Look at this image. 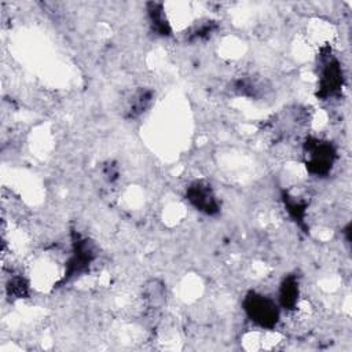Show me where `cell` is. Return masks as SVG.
Masks as SVG:
<instances>
[{
	"label": "cell",
	"mask_w": 352,
	"mask_h": 352,
	"mask_svg": "<svg viewBox=\"0 0 352 352\" xmlns=\"http://www.w3.org/2000/svg\"><path fill=\"white\" fill-rule=\"evenodd\" d=\"M146 11H147V18H148L151 30L155 32V34L162 37H168L172 34V28L165 14V8L162 3L150 1L146 4Z\"/></svg>",
	"instance_id": "ba28073f"
},
{
	"label": "cell",
	"mask_w": 352,
	"mask_h": 352,
	"mask_svg": "<svg viewBox=\"0 0 352 352\" xmlns=\"http://www.w3.org/2000/svg\"><path fill=\"white\" fill-rule=\"evenodd\" d=\"M72 253L66 261L65 272L59 285H65L76 276H80L89 271V267L98 257V248L88 236L81 235L77 231H72Z\"/></svg>",
	"instance_id": "7a4b0ae2"
},
{
	"label": "cell",
	"mask_w": 352,
	"mask_h": 352,
	"mask_svg": "<svg viewBox=\"0 0 352 352\" xmlns=\"http://www.w3.org/2000/svg\"><path fill=\"white\" fill-rule=\"evenodd\" d=\"M302 150L308 173L316 177H324L331 172L337 161V148L331 142L309 136L305 139Z\"/></svg>",
	"instance_id": "277c9868"
},
{
	"label": "cell",
	"mask_w": 352,
	"mask_h": 352,
	"mask_svg": "<svg viewBox=\"0 0 352 352\" xmlns=\"http://www.w3.org/2000/svg\"><path fill=\"white\" fill-rule=\"evenodd\" d=\"M6 292H7V296L11 298V300H22V298H28L29 297V293H30V285H29V280L21 275V274H16V275H12L7 285H6Z\"/></svg>",
	"instance_id": "30bf717a"
},
{
	"label": "cell",
	"mask_w": 352,
	"mask_h": 352,
	"mask_svg": "<svg viewBox=\"0 0 352 352\" xmlns=\"http://www.w3.org/2000/svg\"><path fill=\"white\" fill-rule=\"evenodd\" d=\"M154 102V92L150 88H138L133 91L125 106V117L126 118H138L143 113H146Z\"/></svg>",
	"instance_id": "52a82bcc"
},
{
	"label": "cell",
	"mask_w": 352,
	"mask_h": 352,
	"mask_svg": "<svg viewBox=\"0 0 352 352\" xmlns=\"http://www.w3.org/2000/svg\"><path fill=\"white\" fill-rule=\"evenodd\" d=\"M144 298L154 308H158L160 305H162L165 301L164 285L158 283V280H150L144 287Z\"/></svg>",
	"instance_id": "8fae6325"
},
{
	"label": "cell",
	"mask_w": 352,
	"mask_h": 352,
	"mask_svg": "<svg viewBox=\"0 0 352 352\" xmlns=\"http://www.w3.org/2000/svg\"><path fill=\"white\" fill-rule=\"evenodd\" d=\"M186 198L190 205L198 212L214 216L220 212V202L213 187L206 180H194L186 190Z\"/></svg>",
	"instance_id": "5b68a950"
},
{
	"label": "cell",
	"mask_w": 352,
	"mask_h": 352,
	"mask_svg": "<svg viewBox=\"0 0 352 352\" xmlns=\"http://www.w3.org/2000/svg\"><path fill=\"white\" fill-rule=\"evenodd\" d=\"M318 92L316 96L322 100H329L338 96L345 84L342 65L329 47L322 48L318 58Z\"/></svg>",
	"instance_id": "6da1fadb"
},
{
	"label": "cell",
	"mask_w": 352,
	"mask_h": 352,
	"mask_svg": "<svg viewBox=\"0 0 352 352\" xmlns=\"http://www.w3.org/2000/svg\"><path fill=\"white\" fill-rule=\"evenodd\" d=\"M242 308L252 323L263 330H272L280 319V307L271 297L250 290L242 301Z\"/></svg>",
	"instance_id": "3957f363"
},
{
	"label": "cell",
	"mask_w": 352,
	"mask_h": 352,
	"mask_svg": "<svg viewBox=\"0 0 352 352\" xmlns=\"http://www.w3.org/2000/svg\"><path fill=\"white\" fill-rule=\"evenodd\" d=\"M298 300H300V280L297 275L289 274L282 279L279 285L278 304L280 309L292 312L298 307Z\"/></svg>",
	"instance_id": "8992f818"
},
{
	"label": "cell",
	"mask_w": 352,
	"mask_h": 352,
	"mask_svg": "<svg viewBox=\"0 0 352 352\" xmlns=\"http://www.w3.org/2000/svg\"><path fill=\"white\" fill-rule=\"evenodd\" d=\"M282 201H283V205H285L289 216L301 228H305V214H307V209H308V202L304 198L297 197L289 191L282 192Z\"/></svg>",
	"instance_id": "9c48e42d"
},
{
	"label": "cell",
	"mask_w": 352,
	"mask_h": 352,
	"mask_svg": "<svg viewBox=\"0 0 352 352\" xmlns=\"http://www.w3.org/2000/svg\"><path fill=\"white\" fill-rule=\"evenodd\" d=\"M217 29V23L214 21H204L198 25H194L188 32V40L190 41H198V40H206L209 38Z\"/></svg>",
	"instance_id": "7c38bea8"
},
{
	"label": "cell",
	"mask_w": 352,
	"mask_h": 352,
	"mask_svg": "<svg viewBox=\"0 0 352 352\" xmlns=\"http://www.w3.org/2000/svg\"><path fill=\"white\" fill-rule=\"evenodd\" d=\"M102 175L103 177L106 179V182L109 183H114L118 176H120V169H118V165L113 161H107L103 164L102 166Z\"/></svg>",
	"instance_id": "4fadbf2b"
}]
</instances>
